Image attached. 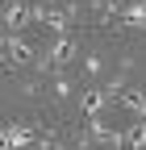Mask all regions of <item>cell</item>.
<instances>
[{
	"label": "cell",
	"mask_w": 146,
	"mask_h": 150,
	"mask_svg": "<svg viewBox=\"0 0 146 150\" xmlns=\"http://www.w3.org/2000/svg\"><path fill=\"white\" fill-rule=\"evenodd\" d=\"M33 21L50 25L54 33H71V21H75V8H67V4H33Z\"/></svg>",
	"instance_id": "6da1fadb"
},
{
	"label": "cell",
	"mask_w": 146,
	"mask_h": 150,
	"mask_svg": "<svg viewBox=\"0 0 146 150\" xmlns=\"http://www.w3.org/2000/svg\"><path fill=\"white\" fill-rule=\"evenodd\" d=\"M84 117H100V112L108 108V100H104V88H92V92H84Z\"/></svg>",
	"instance_id": "7a4b0ae2"
}]
</instances>
